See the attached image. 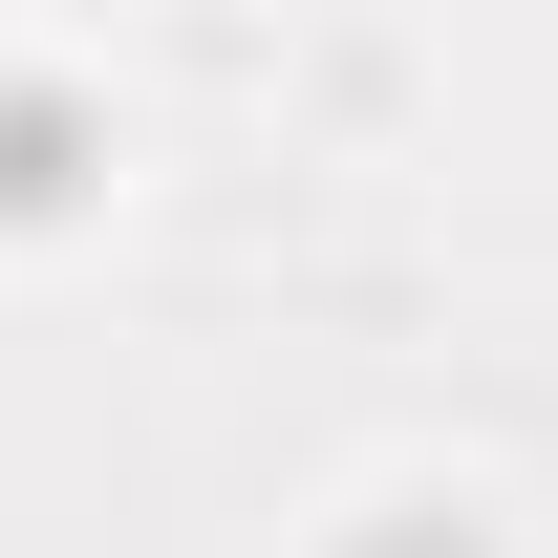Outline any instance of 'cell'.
<instances>
[{"mask_svg": "<svg viewBox=\"0 0 558 558\" xmlns=\"http://www.w3.org/2000/svg\"><path fill=\"white\" fill-rule=\"evenodd\" d=\"M86 215H108V86L0 65V236H86Z\"/></svg>", "mask_w": 558, "mask_h": 558, "instance_id": "obj_1", "label": "cell"}, {"mask_svg": "<svg viewBox=\"0 0 558 558\" xmlns=\"http://www.w3.org/2000/svg\"><path fill=\"white\" fill-rule=\"evenodd\" d=\"M301 558H537V537H515L473 473H365V494H344V515H323Z\"/></svg>", "mask_w": 558, "mask_h": 558, "instance_id": "obj_2", "label": "cell"}, {"mask_svg": "<svg viewBox=\"0 0 558 558\" xmlns=\"http://www.w3.org/2000/svg\"><path fill=\"white\" fill-rule=\"evenodd\" d=\"M301 108H409V44H279Z\"/></svg>", "mask_w": 558, "mask_h": 558, "instance_id": "obj_3", "label": "cell"}]
</instances>
